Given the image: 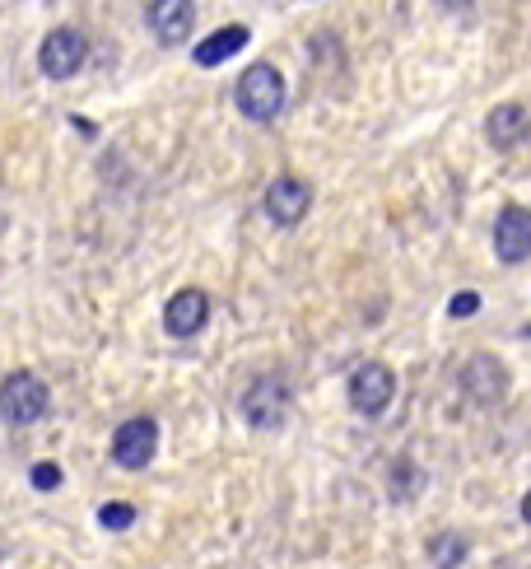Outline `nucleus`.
Returning <instances> with one entry per match:
<instances>
[{
    "mask_svg": "<svg viewBox=\"0 0 531 569\" xmlns=\"http://www.w3.org/2000/svg\"><path fill=\"white\" fill-rule=\"evenodd\" d=\"M144 19H150V33H154L163 47H178V42H187L197 10H191V0H150Z\"/></svg>",
    "mask_w": 531,
    "mask_h": 569,
    "instance_id": "11",
    "label": "nucleus"
},
{
    "mask_svg": "<svg viewBox=\"0 0 531 569\" xmlns=\"http://www.w3.org/2000/svg\"><path fill=\"white\" fill-rule=\"evenodd\" d=\"M99 523H103L108 532H127V528L136 523V509H131V505H103V509H99Z\"/></svg>",
    "mask_w": 531,
    "mask_h": 569,
    "instance_id": "15",
    "label": "nucleus"
},
{
    "mask_svg": "<svg viewBox=\"0 0 531 569\" xmlns=\"http://www.w3.org/2000/svg\"><path fill=\"white\" fill-rule=\"evenodd\" d=\"M429 560H433V565H462V560H467V541L452 537V532L433 537V541H429Z\"/></svg>",
    "mask_w": 531,
    "mask_h": 569,
    "instance_id": "14",
    "label": "nucleus"
},
{
    "mask_svg": "<svg viewBox=\"0 0 531 569\" xmlns=\"http://www.w3.org/2000/svg\"><path fill=\"white\" fill-rule=\"evenodd\" d=\"M47 411H52V392H47V383L38 373L29 369H19L6 378V388H0V416H6L10 425H38L47 420Z\"/></svg>",
    "mask_w": 531,
    "mask_h": 569,
    "instance_id": "2",
    "label": "nucleus"
},
{
    "mask_svg": "<svg viewBox=\"0 0 531 569\" xmlns=\"http://www.w3.org/2000/svg\"><path fill=\"white\" fill-rule=\"evenodd\" d=\"M29 481H33L38 490H57V486H61V467H52V462H38V467L29 471Z\"/></svg>",
    "mask_w": 531,
    "mask_h": 569,
    "instance_id": "16",
    "label": "nucleus"
},
{
    "mask_svg": "<svg viewBox=\"0 0 531 569\" xmlns=\"http://www.w3.org/2000/svg\"><path fill=\"white\" fill-rule=\"evenodd\" d=\"M522 518H527V523H531V490L522 495Z\"/></svg>",
    "mask_w": 531,
    "mask_h": 569,
    "instance_id": "19",
    "label": "nucleus"
},
{
    "mask_svg": "<svg viewBox=\"0 0 531 569\" xmlns=\"http://www.w3.org/2000/svg\"><path fill=\"white\" fill-rule=\"evenodd\" d=\"M531 122H527V108L522 103H499L490 117H485V140L494 150H518L527 140Z\"/></svg>",
    "mask_w": 531,
    "mask_h": 569,
    "instance_id": "12",
    "label": "nucleus"
},
{
    "mask_svg": "<svg viewBox=\"0 0 531 569\" xmlns=\"http://www.w3.org/2000/svg\"><path fill=\"white\" fill-rule=\"evenodd\" d=\"M261 206H266V216H271L280 229H294L308 216V210H312V182L284 173V178H275L271 187H266Z\"/></svg>",
    "mask_w": 531,
    "mask_h": 569,
    "instance_id": "7",
    "label": "nucleus"
},
{
    "mask_svg": "<svg viewBox=\"0 0 531 569\" xmlns=\"http://www.w3.org/2000/svg\"><path fill=\"white\" fill-rule=\"evenodd\" d=\"M252 42V33L243 29V23H229V29H220V33H210L201 47H197V52H191V57H197V66H220V61H229V57H238V52H243V47Z\"/></svg>",
    "mask_w": 531,
    "mask_h": 569,
    "instance_id": "13",
    "label": "nucleus"
},
{
    "mask_svg": "<svg viewBox=\"0 0 531 569\" xmlns=\"http://www.w3.org/2000/svg\"><path fill=\"white\" fill-rule=\"evenodd\" d=\"M289 407H294V392H289V383L280 373L257 378V383L243 392V420L252 430H280L289 420Z\"/></svg>",
    "mask_w": 531,
    "mask_h": 569,
    "instance_id": "3",
    "label": "nucleus"
},
{
    "mask_svg": "<svg viewBox=\"0 0 531 569\" xmlns=\"http://www.w3.org/2000/svg\"><path fill=\"white\" fill-rule=\"evenodd\" d=\"M284 76L271 66V61H257V66H248L243 70V80H238V89H233V99H238V112L248 117V122H275L280 117V108H284Z\"/></svg>",
    "mask_w": 531,
    "mask_h": 569,
    "instance_id": "1",
    "label": "nucleus"
},
{
    "mask_svg": "<svg viewBox=\"0 0 531 569\" xmlns=\"http://www.w3.org/2000/svg\"><path fill=\"white\" fill-rule=\"evenodd\" d=\"M494 252L499 262L522 267L531 257V206H503L494 220Z\"/></svg>",
    "mask_w": 531,
    "mask_h": 569,
    "instance_id": "8",
    "label": "nucleus"
},
{
    "mask_svg": "<svg viewBox=\"0 0 531 569\" xmlns=\"http://www.w3.org/2000/svg\"><path fill=\"white\" fill-rule=\"evenodd\" d=\"M159 453V425L150 416H136L127 425H117V435H112V462L117 467H127V471H140V467H150Z\"/></svg>",
    "mask_w": 531,
    "mask_h": 569,
    "instance_id": "6",
    "label": "nucleus"
},
{
    "mask_svg": "<svg viewBox=\"0 0 531 569\" xmlns=\"http://www.w3.org/2000/svg\"><path fill=\"white\" fill-rule=\"evenodd\" d=\"M89 57V38L80 29H52L38 47V66L47 80H70Z\"/></svg>",
    "mask_w": 531,
    "mask_h": 569,
    "instance_id": "5",
    "label": "nucleus"
},
{
    "mask_svg": "<svg viewBox=\"0 0 531 569\" xmlns=\"http://www.w3.org/2000/svg\"><path fill=\"white\" fill-rule=\"evenodd\" d=\"M433 6H439V10H452V14H457V10H471V0H433Z\"/></svg>",
    "mask_w": 531,
    "mask_h": 569,
    "instance_id": "18",
    "label": "nucleus"
},
{
    "mask_svg": "<svg viewBox=\"0 0 531 569\" xmlns=\"http://www.w3.org/2000/svg\"><path fill=\"white\" fill-rule=\"evenodd\" d=\"M480 308V295H471V290H462V295H452V303H448V313L452 318H471Z\"/></svg>",
    "mask_w": 531,
    "mask_h": 569,
    "instance_id": "17",
    "label": "nucleus"
},
{
    "mask_svg": "<svg viewBox=\"0 0 531 569\" xmlns=\"http://www.w3.org/2000/svg\"><path fill=\"white\" fill-rule=\"evenodd\" d=\"M206 322H210V295L206 290H178L163 308V327H168V337H178V341L197 337Z\"/></svg>",
    "mask_w": 531,
    "mask_h": 569,
    "instance_id": "10",
    "label": "nucleus"
},
{
    "mask_svg": "<svg viewBox=\"0 0 531 569\" xmlns=\"http://www.w3.org/2000/svg\"><path fill=\"white\" fill-rule=\"evenodd\" d=\"M392 397H397V373L382 365V360H369V365H359L350 373V407L359 416H369L378 420L382 411L392 407Z\"/></svg>",
    "mask_w": 531,
    "mask_h": 569,
    "instance_id": "4",
    "label": "nucleus"
},
{
    "mask_svg": "<svg viewBox=\"0 0 531 569\" xmlns=\"http://www.w3.org/2000/svg\"><path fill=\"white\" fill-rule=\"evenodd\" d=\"M462 392L475 401V407H494L509 392V369H503L494 355H471L462 365Z\"/></svg>",
    "mask_w": 531,
    "mask_h": 569,
    "instance_id": "9",
    "label": "nucleus"
}]
</instances>
